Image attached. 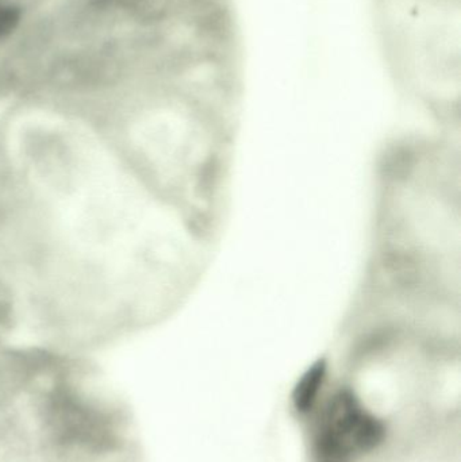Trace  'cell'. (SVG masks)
Listing matches in <instances>:
<instances>
[{
    "mask_svg": "<svg viewBox=\"0 0 461 462\" xmlns=\"http://www.w3.org/2000/svg\"><path fill=\"white\" fill-rule=\"evenodd\" d=\"M111 5L145 21L164 18L176 7L179 0H107Z\"/></svg>",
    "mask_w": 461,
    "mask_h": 462,
    "instance_id": "7a4b0ae2",
    "label": "cell"
},
{
    "mask_svg": "<svg viewBox=\"0 0 461 462\" xmlns=\"http://www.w3.org/2000/svg\"><path fill=\"white\" fill-rule=\"evenodd\" d=\"M324 384V372L322 368H317L316 371L310 372L305 379L300 382L295 390L294 407L295 411L300 415H308L309 412H313L314 409L319 403V391L322 390Z\"/></svg>",
    "mask_w": 461,
    "mask_h": 462,
    "instance_id": "3957f363",
    "label": "cell"
},
{
    "mask_svg": "<svg viewBox=\"0 0 461 462\" xmlns=\"http://www.w3.org/2000/svg\"><path fill=\"white\" fill-rule=\"evenodd\" d=\"M311 462H362L378 453L387 429L352 391H336L316 407Z\"/></svg>",
    "mask_w": 461,
    "mask_h": 462,
    "instance_id": "6da1fadb",
    "label": "cell"
},
{
    "mask_svg": "<svg viewBox=\"0 0 461 462\" xmlns=\"http://www.w3.org/2000/svg\"><path fill=\"white\" fill-rule=\"evenodd\" d=\"M19 22V10L5 0H0V40L7 37Z\"/></svg>",
    "mask_w": 461,
    "mask_h": 462,
    "instance_id": "277c9868",
    "label": "cell"
}]
</instances>
